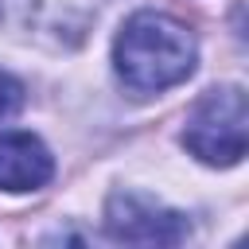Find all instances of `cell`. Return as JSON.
I'll return each mask as SVG.
<instances>
[{
    "label": "cell",
    "instance_id": "1",
    "mask_svg": "<svg viewBox=\"0 0 249 249\" xmlns=\"http://www.w3.org/2000/svg\"><path fill=\"white\" fill-rule=\"evenodd\" d=\"M198 43L167 12H136L113 39V66L132 93H160L195 74Z\"/></svg>",
    "mask_w": 249,
    "mask_h": 249
},
{
    "label": "cell",
    "instance_id": "2",
    "mask_svg": "<svg viewBox=\"0 0 249 249\" xmlns=\"http://www.w3.org/2000/svg\"><path fill=\"white\" fill-rule=\"evenodd\" d=\"M249 144V105H245V89L241 86H214L206 89L191 113H187V128H183V148L210 163V167H233L241 163Z\"/></svg>",
    "mask_w": 249,
    "mask_h": 249
},
{
    "label": "cell",
    "instance_id": "3",
    "mask_svg": "<svg viewBox=\"0 0 249 249\" xmlns=\"http://www.w3.org/2000/svg\"><path fill=\"white\" fill-rule=\"evenodd\" d=\"M105 230L128 245H175L187 237V218L140 191H117L105 206Z\"/></svg>",
    "mask_w": 249,
    "mask_h": 249
},
{
    "label": "cell",
    "instance_id": "4",
    "mask_svg": "<svg viewBox=\"0 0 249 249\" xmlns=\"http://www.w3.org/2000/svg\"><path fill=\"white\" fill-rule=\"evenodd\" d=\"M54 175V156L35 132H0V191L27 195L47 187Z\"/></svg>",
    "mask_w": 249,
    "mask_h": 249
},
{
    "label": "cell",
    "instance_id": "5",
    "mask_svg": "<svg viewBox=\"0 0 249 249\" xmlns=\"http://www.w3.org/2000/svg\"><path fill=\"white\" fill-rule=\"evenodd\" d=\"M19 109H23V86H19L12 74H4V70H0V124H4V121H12Z\"/></svg>",
    "mask_w": 249,
    "mask_h": 249
}]
</instances>
